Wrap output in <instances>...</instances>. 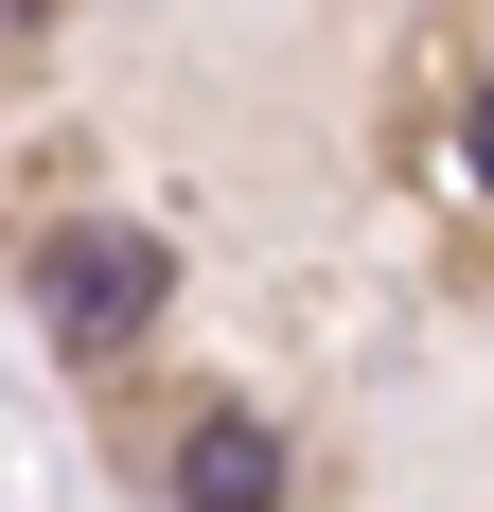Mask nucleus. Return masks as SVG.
I'll return each mask as SVG.
<instances>
[{
	"instance_id": "nucleus-1",
	"label": "nucleus",
	"mask_w": 494,
	"mask_h": 512,
	"mask_svg": "<svg viewBox=\"0 0 494 512\" xmlns=\"http://www.w3.org/2000/svg\"><path fill=\"white\" fill-rule=\"evenodd\" d=\"M159 230H124V212H89V230H53L36 265V318H53V354H142V318H159Z\"/></svg>"
},
{
	"instance_id": "nucleus-2",
	"label": "nucleus",
	"mask_w": 494,
	"mask_h": 512,
	"mask_svg": "<svg viewBox=\"0 0 494 512\" xmlns=\"http://www.w3.org/2000/svg\"><path fill=\"white\" fill-rule=\"evenodd\" d=\"M177 512H283V424L265 407H195L177 424Z\"/></svg>"
},
{
	"instance_id": "nucleus-3",
	"label": "nucleus",
	"mask_w": 494,
	"mask_h": 512,
	"mask_svg": "<svg viewBox=\"0 0 494 512\" xmlns=\"http://www.w3.org/2000/svg\"><path fill=\"white\" fill-rule=\"evenodd\" d=\"M459 159H477V177H494V89H477V106H459Z\"/></svg>"
}]
</instances>
